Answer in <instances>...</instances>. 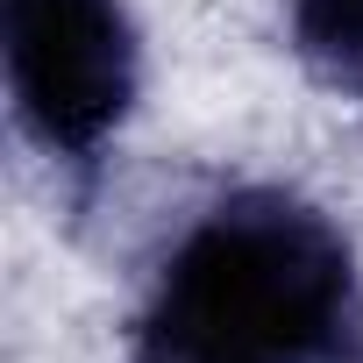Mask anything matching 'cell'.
I'll list each match as a JSON object with an SVG mask.
<instances>
[{"mask_svg": "<svg viewBox=\"0 0 363 363\" xmlns=\"http://www.w3.org/2000/svg\"><path fill=\"white\" fill-rule=\"evenodd\" d=\"M356 335L342 228L278 186H250L171 242L128 363H342Z\"/></svg>", "mask_w": 363, "mask_h": 363, "instance_id": "6da1fadb", "label": "cell"}, {"mask_svg": "<svg viewBox=\"0 0 363 363\" xmlns=\"http://www.w3.org/2000/svg\"><path fill=\"white\" fill-rule=\"evenodd\" d=\"M8 93L22 128L86 164L135 100V29L121 0H0Z\"/></svg>", "mask_w": 363, "mask_h": 363, "instance_id": "7a4b0ae2", "label": "cell"}, {"mask_svg": "<svg viewBox=\"0 0 363 363\" xmlns=\"http://www.w3.org/2000/svg\"><path fill=\"white\" fill-rule=\"evenodd\" d=\"M292 43L328 86L363 93V0H299Z\"/></svg>", "mask_w": 363, "mask_h": 363, "instance_id": "3957f363", "label": "cell"}]
</instances>
